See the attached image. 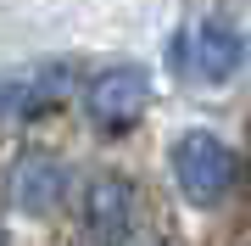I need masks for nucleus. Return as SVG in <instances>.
Listing matches in <instances>:
<instances>
[{
	"label": "nucleus",
	"mask_w": 251,
	"mask_h": 246,
	"mask_svg": "<svg viewBox=\"0 0 251 246\" xmlns=\"http://www.w3.org/2000/svg\"><path fill=\"white\" fill-rule=\"evenodd\" d=\"M173 179L190 207H218L234 185V151L206 129H190L173 140Z\"/></svg>",
	"instance_id": "nucleus-1"
},
{
	"label": "nucleus",
	"mask_w": 251,
	"mask_h": 246,
	"mask_svg": "<svg viewBox=\"0 0 251 246\" xmlns=\"http://www.w3.org/2000/svg\"><path fill=\"white\" fill-rule=\"evenodd\" d=\"M145 107H151V73L134 67V62L100 67V73L90 79V90H84V112H90V123H100V129L140 123Z\"/></svg>",
	"instance_id": "nucleus-2"
},
{
	"label": "nucleus",
	"mask_w": 251,
	"mask_h": 246,
	"mask_svg": "<svg viewBox=\"0 0 251 246\" xmlns=\"http://www.w3.org/2000/svg\"><path fill=\"white\" fill-rule=\"evenodd\" d=\"M11 207L17 213H34V219H45V213L62 207L67 196V163L50 151H23L17 163H11Z\"/></svg>",
	"instance_id": "nucleus-3"
},
{
	"label": "nucleus",
	"mask_w": 251,
	"mask_h": 246,
	"mask_svg": "<svg viewBox=\"0 0 251 246\" xmlns=\"http://www.w3.org/2000/svg\"><path fill=\"white\" fill-rule=\"evenodd\" d=\"M179 62H184V73L196 84H229L234 67H240V34H234L224 17H206V23L190 28Z\"/></svg>",
	"instance_id": "nucleus-4"
},
{
	"label": "nucleus",
	"mask_w": 251,
	"mask_h": 246,
	"mask_svg": "<svg viewBox=\"0 0 251 246\" xmlns=\"http://www.w3.org/2000/svg\"><path fill=\"white\" fill-rule=\"evenodd\" d=\"M128 207H134V191L123 179H95L90 185V229L100 241H117L128 229Z\"/></svg>",
	"instance_id": "nucleus-5"
},
{
	"label": "nucleus",
	"mask_w": 251,
	"mask_h": 246,
	"mask_svg": "<svg viewBox=\"0 0 251 246\" xmlns=\"http://www.w3.org/2000/svg\"><path fill=\"white\" fill-rule=\"evenodd\" d=\"M28 95H34V79H17V73H0V123L11 118L17 107H28Z\"/></svg>",
	"instance_id": "nucleus-6"
},
{
	"label": "nucleus",
	"mask_w": 251,
	"mask_h": 246,
	"mask_svg": "<svg viewBox=\"0 0 251 246\" xmlns=\"http://www.w3.org/2000/svg\"><path fill=\"white\" fill-rule=\"evenodd\" d=\"M246 185H251V163H246Z\"/></svg>",
	"instance_id": "nucleus-7"
},
{
	"label": "nucleus",
	"mask_w": 251,
	"mask_h": 246,
	"mask_svg": "<svg viewBox=\"0 0 251 246\" xmlns=\"http://www.w3.org/2000/svg\"><path fill=\"white\" fill-rule=\"evenodd\" d=\"M0 246H6V229H0Z\"/></svg>",
	"instance_id": "nucleus-8"
}]
</instances>
